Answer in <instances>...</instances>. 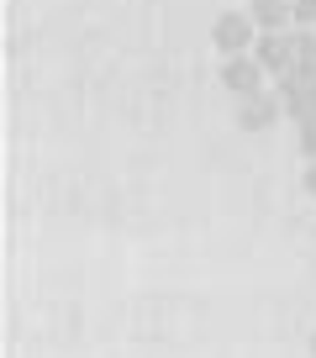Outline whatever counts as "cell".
I'll return each mask as SVG.
<instances>
[{"label":"cell","instance_id":"obj_1","mask_svg":"<svg viewBox=\"0 0 316 358\" xmlns=\"http://www.w3.org/2000/svg\"><path fill=\"white\" fill-rule=\"evenodd\" d=\"M211 43H216V53H222V58L253 53V43H259V22H253L248 11H222V16H216V27H211Z\"/></svg>","mask_w":316,"mask_h":358},{"label":"cell","instance_id":"obj_2","mask_svg":"<svg viewBox=\"0 0 316 358\" xmlns=\"http://www.w3.org/2000/svg\"><path fill=\"white\" fill-rule=\"evenodd\" d=\"M280 116H290L280 90H259V95H243V101H237V127H243V132H269Z\"/></svg>","mask_w":316,"mask_h":358},{"label":"cell","instance_id":"obj_3","mask_svg":"<svg viewBox=\"0 0 316 358\" xmlns=\"http://www.w3.org/2000/svg\"><path fill=\"white\" fill-rule=\"evenodd\" d=\"M264 79H269V69H264L253 53H232V58H222V85L232 90L237 101H243V95H259Z\"/></svg>","mask_w":316,"mask_h":358},{"label":"cell","instance_id":"obj_4","mask_svg":"<svg viewBox=\"0 0 316 358\" xmlns=\"http://www.w3.org/2000/svg\"><path fill=\"white\" fill-rule=\"evenodd\" d=\"M253 58L269 69V79L290 74V69H295V32H259V43H253Z\"/></svg>","mask_w":316,"mask_h":358},{"label":"cell","instance_id":"obj_5","mask_svg":"<svg viewBox=\"0 0 316 358\" xmlns=\"http://www.w3.org/2000/svg\"><path fill=\"white\" fill-rule=\"evenodd\" d=\"M248 16L259 22V32H290L295 27L290 0H248Z\"/></svg>","mask_w":316,"mask_h":358},{"label":"cell","instance_id":"obj_6","mask_svg":"<svg viewBox=\"0 0 316 358\" xmlns=\"http://www.w3.org/2000/svg\"><path fill=\"white\" fill-rule=\"evenodd\" d=\"M295 11V27H316V0H290Z\"/></svg>","mask_w":316,"mask_h":358},{"label":"cell","instance_id":"obj_7","mask_svg":"<svg viewBox=\"0 0 316 358\" xmlns=\"http://www.w3.org/2000/svg\"><path fill=\"white\" fill-rule=\"evenodd\" d=\"M306 195H316V169H306Z\"/></svg>","mask_w":316,"mask_h":358},{"label":"cell","instance_id":"obj_8","mask_svg":"<svg viewBox=\"0 0 316 358\" xmlns=\"http://www.w3.org/2000/svg\"><path fill=\"white\" fill-rule=\"evenodd\" d=\"M311 353H316V332H311Z\"/></svg>","mask_w":316,"mask_h":358}]
</instances>
